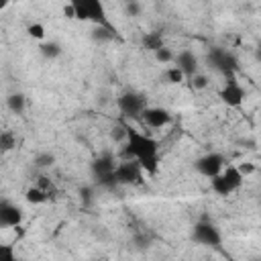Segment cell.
I'll return each instance as SVG.
<instances>
[{
  "instance_id": "obj_7",
  "label": "cell",
  "mask_w": 261,
  "mask_h": 261,
  "mask_svg": "<svg viewBox=\"0 0 261 261\" xmlns=\"http://www.w3.org/2000/svg\"><path fill=\"white\" fill-rule=\"evenodd\" d=\"M118 110L128 118H141L143 110L147 108V98L139 92H124L116 100Z\"/></svg>"
},
{
  "instance_id": "obj_19",
  "label": "cell",
  "mask_w": 261,
  "mask_h": 261,
  "mask_svg": "<svg viewBox=\"0 0 261 261\" xmlns=\"http://www.w3.org/2000/svg\"><path fill=\"white\" fill-rule=\"evenodd\" d=\"M35 167H51L55 163V155L49 153V151H43V153H37L35 159H33Z\"/></svg>"
},
{
  "instance_id": "obj_20",
  "label": "cell",
  "mask_w": 261,
  "mask_h": 261,
  "mask_svg": "<svg viewBox=\"0 0 261 261\" xmlns=\"http://www.w3.org/2000/svg\"><path fill=\"white\" fill-rule=\"evenodd\" d=\"M165 80H167L169 84H181V82L186 80V73H184L177 65H173V67H167V69H165Z\"/></svg>"
},
{
  "instance_id": "obj_29",
  "label": "cell",
  "mask_w": 261,
  "mask_h": 261,
  "mask_svg": "<svg viewBox=\"0 0 261 261\" xmlns=\"http://www.w3.org/2000/svg\"><path fill=\"white\" fill-rule=\"evenodd\" d=\"M239 169H241V173L247 177V175H251V173L255 171V165H253V163H241Z\"/></svg>"
},
{
  "instance_id": "obj_13",
  "label": "cell",
  "mask_w": 261,
  "mask_h": 261,
  "mask_svg": "<svg viewBox=\"0 0 261 261\" xmlns=\"http://www.w3.org/2000/svg\"><path fill=\"white\" fill-rule=\"evenodd\" d=\"M90 39L98 45L110 43L116 39V29L112 24H94V29L90 31Z\"/></svg>"
},
{
  "instance_id": "obj_30",
  "label": "cell",
  "mask_w": 261,
  "mask_h": 261,
  "mask_svg": "<svg viewBox=\"0 0 261 261\" xmlns=\"http://www.w3.org/2000/svg\"><path fill=\"white\" fill-rule=\"evenodd\" d=\"M63 16L65 18H75V10H73V6L67 2V6H63Z\"/></svg>"
},
{
  "instance_id": "obj_10",
  "label": "cell",
  "mask_w": 261,
  "mask_h": 261,
  "mask_svg": "<svg viewBox=\"0 0 261 261\" xmlns=\"http://www.w3.org/2000/svg\"><path fill=\"white\" fill-rule=\"evenodd\" d=\"M141 120L149 126V128H163L171 122V112L161 108V106H147L141 114Z\"/></svg>"
},
{
  "instance_id": "obj_9",
  "label": "cell",
  "mask_w": 261,
  "mask_h": 261,
  "mask_svg": "<svg viewBox=\"0 0 261 261\" xmlns=\"http://www.w3.org/2000/svg\"><path fill=\"white\" fill-rule=\"evenodd\" d=\"M218 96H220L222 104H226L228 108H241L247 94H245V88L237 82V77L230 75V77H226V82H224V86L220 88Z\"/></svg>"
},
{
  "instance_id": "obj_27",
  "label": "cell",
  "mask_w": 261,
  "mask_h": 261,
  "mask_svg": "<svg viewBox=\"0 0 261 261\" xmlns=\"http://www.w3.org/2000/svg\"><path fill=\"white\" fill-rule=\"evenodd\" d=\"M0 257L6 261H14V247L12 245H0Z\"/></svg>"
},
{
  "instance_id": "obj_11",
  "label": "cell",
  "mask_w": 261,
  "mask_h": 261,
  "mask_svg": "<svg viewBox=\"0 0 261 261\" xmlns=\"http://www.w3.org/2000/svg\"><path fill=\"white\" fill-rule=\"evenodd\" d=\"M20 222H22V208L8 200H2L0 202V226L12 228V226H18Z\"/></svg>"
},
{
  "instance_id": "obj_25",
  "label": "cell",
  "mask_w": 261,
  "mask_h": 261,
  "mask_svg": "<svg viewBox=\"0 0 261 261\" xmlns=\"http://www.w3.org/2000/svg\"><path fill=\"white\" fill-rule=\"evenodd\" d=\"M80 200L84 206H90L94 202V186H82L80 188Z\"/></svg>"
},
{
  "instance_id": "obj_5",
  "label": "cell",
  "mask_w": 261,
  "mask_h": 261,
  "mask_svg": "<svg viewBox=\"0 0 261 261\" xmlns=\"http://www.w3.org/2000/svg\"><path fill=\"white\" fill-rule=\"evenodd\" d=\"M206 61L210 63V67H214L216 71H220L224 77L234 75L237 69H239V61H237V57H234L230 51L220 49V47H214L212 51H208Z\"/></svg>"
},
{
  "instance_id": "obj_24",
  "label": "cell",
  "mask_w": 261,
  "mask_h": 261,
  "mask_svg": "<svg viewBox=\"0 0 261 261\" xmlns=\"http://www.w3.org/2000/svg\"><path fill=\"white\" fill-rule=\"evenodd\" d=\"M190 82H192V88H194V90H204V88H208V84H210L208 75H204V73H200V71H198L196 75H192Z\"/></svg>"
},
{
  "instance_id": "obj_2",
  "label": "cell",
  "mask_w": 261,
  "mask_h": 261,
  "mask_svg": "<svg viewBox=\"0 0 261 261\" xmlns=\"http://www.w3.org/2000/svg\"><path fill=\"white\" fill-rule=\"evenodd\" d=\"M116 159L110 151H104L100 153L92 163H90V171H92V177L96 179V184L100 188H106V190H114L118 184H116V177H114V169H116Z\"/></svg>"
},
{
  "instance_id": "obj_23",
  "label": "cell",
  "mask_w": 261,
  "mask_h": 261,
  "mask_svg": "<svg viewBox=\"0 0 261 261\" xmlns=\"http://www.w3.org/2000/svg\"><path fill=\"white\" fill-rule=\"evenodd\" d=\"M27 33H29L31 39H37V41H43L45 39V27L41 22H31L27 27Z\"/></svg>"
},
{
  "instance_id": "obj_16",
  "label": "cell",
  "mask_w": 261,
  "mask_h": 261,
  "mask_svg": "<svg viewBox=\"0 0 261 261\" xmlns=\"http://www.w3.org/2000/svg\"><path fill=\"white\" fill-rule=\"evenodd\" d=\"M6 106H8L10 112H14V114H22L24 108H27V98H24V94H20V92L10 94V96L6 98Z\"/></svg>"
},
{
  "instance_id": "obj_8",
  "label": "cell",
  "mask_w": 261,
  "mask_h": 261,
  "mask_svg": "<svg viewBox=\"0 0 261 261\" xmlns=\"http://www.w3.org/2000/svg\"><path fill=\"white\" fill-rule=\"evenodd\" d=\"M224 163H226L224 155L212 151V153H206V155L198 157V159L194 161V169H196L200 175H204V177L210 179V177H214L216 173H220V171L224 169Z\"/></svg>"
},
{
  "instance_id": "obj_26",
  "label": "cell",
  "mask_w": 261,
  "mask_h": 261,
  "mask_svg": "<svg viewBox=\"0 0 261 261\" xmlns=\"http://www.w3.org/2000/svg\"><path fill=\"white\" fill-rule=\"evenodd\" d=\"M124 10H126L130 16H139V14H141V4H139V0H126Z\"/></svg>"
},
{
  "instance_id": "obj_3",
  "label": "cell",
  "mask_w": 261,
  "mask_h": 261,
  "mask_svg": "<svg viewBox=\"0 0 261 261\" xmlns=\"http://www.w3.org/2000/svg\"><path fill=\"white\" fill-rule=\"evenodd\" d=\"M69 4L73 6L77 20H84V22L88 20L94 24H110L102 0H69Z\"/></svg>"
},
{
  "instance_id": "obj_6",
  "label": "cell",
  "mask_w": 261,
  "mask_h": 261,
  "mask_svg": "<svg viewBox=\"0 0 261 261\" xmlns=\"http://www.w3.org/2000/svg\"><path fill=\"white\" fill-rule=\"evenodd\" d=\"M114 177L118 186H137L143 179V167L139 165L137 159H124L116 165Z\"/></svg>"
},
{
  "instance_id": "obj_28",
  "label": "cell",
  "mask_w": 261,
  "mask_h": 261,
  "mask_svg": "<svg viewBox=\"0 0 261 261\" xmlns=\"http://www.w3.org/2000/svg\"><path fill=\"white\" fill-rule=\"evenodd\" d=\"M37 186H41L47 194L53 190V184H51V181H49V177H45V175H41V177H39V184H37Z\"/></svg>"
},
{
  "instance_id": "obj_1",
  "label": "cell",
  "mask_w": 261,
  "mask_h": 261,
  "mask_svg": "<svg viewBox=\"0 0 261 261\" xmlns=\"http://www.w3.org/2000/svg\"><path fill=\"white\" fill-rule=\"evenodd\" d=\"M122 157L137 159L143 171H147V175H155L159 169V143L153 137L126 126V141H124Z\"/></svg>"
},
{
  "instance_id": "obj_18",
  "label": "cell",
  "mask_w": 261,
  "mask_h": 261,
  "mask_svg": "<svg viewBox=\"0 0 261 261\" xmlns=\"http://www.w3.org/2000/svg\"><path fill=\"white\" fill-rule=\"evenodd\" d=\"M39 51H41V55L45 57V59H57L59 55H61V45L59 43H55V41H43L41 43V47H39Z\"/></svg>"
},
{
  "instance_id": "obj_22",
  "label": "cell",
  "mask_w": 261,
  "mask_h": 261,
  "mask_svg": "<svg viewBox=\"0 0 261 261\" xmlns=\"http://www.w3.org/2000/svg\"><path fill=\"white\" fill-rule=\"evenodd\" d=\"M155 59H157L159 63H171V61H175V53H173L167 45H163L161 49L155 51Z\"/></svg>"
},
{
  "instance_id": "obj_15",
  "label": "cell",
  "mask_w": 261,
  "mask_h": 261,
  "mask_svg": "<svg viewBox=\"0 0 261 261\" xmlns=\"http://www.w3.org/2000/svg\"><path fill=\"white\" fill-rule=\"evenodd\" d=\"M141 43H143L145 49H149V51H153V53L165 45L163 35H161L159 31H149V33H145V35L141 37Z\"/></svg>"
},
{
  "instance_id": "obj_17",
  "label": "cell",
  "mask_w": 261,
  "mask_h": 261,
  "mask_svg": "<svg viewBox=\"0 0 261 261\" xmlns=\"http://www.w3.org/2000/svg\"><path fill=\"white\" fill-rule=\"evenodd\" d=\"M24 200H27L29 204H45V202L49 200V194H47L41 186H33V188H29V190L24 192Z\"/></svg>"
},
{
  "instance_id": "obj_12",
  "label": "cell",
  "mask_w": 261,
  "mask_h": 261,
  "mask_svg": "<svg viewBox=\"0 0 261 261\" xmlns=\"http://www.w3.org/2000/svg\"><path fill=\"white\" fill-rule=\"evenodd\" d=\"M175 65L186 73V77H192V75H196L198 69H200V59H198V55H196L194 51L184 49V51H179V53L175 55Z\"/></svg>"
},
{
  "instance_id": "obj_21",
  "label": "cell",
  "mask_w": 261,
  "mask_h": 261,
  "mask_svg": "<svg viewBox=\"0 0 261 261\" xmlns=\"http://www.w3.org/2000/svg\"><path fill=\"white\" fill-rule=\"evenodd\" d=\"M0 147H2L4 153H6V151H12V149L16 147V137H14L12 130H4V133L0 135Z\"/></svg>"
},
{
  "instance_id": "obj_14",
  "label": "cell",
  "mask_w": 261,
  "mask_h": 261,
  "mask_svg": "<svg viewBox=\"0 0 261 261\" xmlns=\"http://www.w3.org/2000/svg\"><path fill=\"white\" fill-rule=\"evenodd\" d=\"M220 173H222V177L226 179V184L230 186L232 192H237V190L243 186V181H245V175L241 173L239 165H224V169H222Z\"/></svg>"
},
{
  "instance_id": "obj_31",
  "label": "cell",
  "mask_w": 261,
  "mask_h": 261,
  "mask_svg": "<svg viewBox=\"0 0 261 261\" xmlns=\"http://www.w3.org/2000/svg\"><path fill=\"white\" fill-rule=\"evenodd\" d=\"M255 57H257V61H261V43H259L257 49H255Z\"/></svg>"
},
{
  "instance_id": "obj_4",
  "label": "cell",
  "mask_w": 261,
  "mask_h": 261,
  "mask_svg": "<svg viewBox=\"0 0 261 261\" xmlns=\"http://www.w3.org/2000/svg\"><path fill=\"white\" fill-rule=\"evenodd\" d=\"M192 241H196L198 245H204V247H220L222 245V234H220V228L214 222L202 218L192 228Z\"/></svg>"
}]
</instances>
